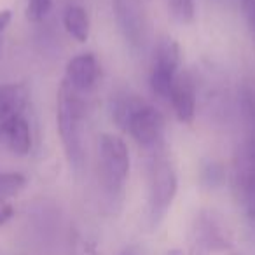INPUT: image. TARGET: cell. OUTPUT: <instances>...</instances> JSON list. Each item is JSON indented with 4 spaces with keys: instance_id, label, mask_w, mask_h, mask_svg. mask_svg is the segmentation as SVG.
I'll return each instance as SVG.
<instances>
[{
    "instance_id": "1",
    "label": "cell",
    "mask_w": 255,
    "mask_h": 255,
    "mask_svg": "<svg viewBox=\"0 0 255 255\" xmlns=\"http://www.w3.org/2000/svg\"><path fill=\"white\" fill-rule=\"evenodd\" d=\"M82 117H84V105L81 96L63 81V84L58 89L56 98V124L65 157L74 171H81L86 161Z\"/></svg>"
},
{
    "instance_id": "2",
    "label": "cell",
    "mask_w": 255,
    "mask_h": 255,
    "mask_svg": "<svg viewBox=\"0 0 255 255\" xmlns=\"http://www.w3.org/2000/svg\"><path fill=\"white\" fill-rule=\"evenodd\" d=\"M129 150L121 136L103 133L98 140V180L110 205L121 203L129 177Z\"/></svg>"
},
{
    "instance_id": "3",
    "label": "cell",
    "mask_w": 255,
    "mask_h": 255,
    "mask_svg": "<svg viewBox=\"0 0 255 255\" xmlns=\"http://www.w3.org/2000/svg\"><path fill=\"white\" fill-rule=\"evenodd\" d=\"M178 191V178L170 161L156 159L150 166L149 180V220L150 226L157 227L170 206L173 205Z\"/></svg>"
},
{
    "instance_id": "4",
    "label": "cell",
    "mask_w": 255,
    "mask_h": 255,
    "mask_svg": "<svg viewBox=\"0 0 255 255\" xmlns=\"http://www.w3.org/2000/svg\"><path fill=\"white\" fill-rule=\"evenodd\" d=\"M112 11L117 28L133 49L145 46L147 25L143 19V5L136 0H112Z\"/></svg>"
},
{
    "instance_id": "5",
    "label": "cell",
    "mask_w": 255,
    "mask_h": 255,
    "mask_svg": "<svg viewBox=\"0 0 255 255\" xmlns=\"http://www.w3.org/2000/svg\"><path fill=\"white\" fill-rule=\"evenodd\" d=\"M192 247L199 254H210L229 247V231L213 212H201L192 226Z\"/></svg>"
},
{
    "instance_id": "6",
    "label": "cell",
    "mask_w": 255,
    "mask_h": 255,
    "mask_svg": "<svg viewBox=\"0 0 255 255\" xmlns=\"http://www.w3.org/2000/svg\"><path fill=\"white\" fill-rule=\"evenodd\" d=\"M128 133L135 138V142L143 149H156L163 142L164 135V117L152 105H143L133 116L128 126Z\"/></svg>"
},
{
    "instance_id": "7",
    "label": "cell",
    "mask_w": 255,
    "mask_h": 255,
    "mask_svg": "<svg viewBox=\"0 0 255 255\" xmlns=\"http://www.w3.org/2000/svg\"><path fill=\"white\" fill-rule=\"evenodd\" d=\"M100 77V63L95 54L82 53L74 56L65 68V82L77 93L95 88Z\"/></svg>"
},
{
    "instance_id": "8",
    "label": "cell",
    "mask_w": 255,
    "mask_h": 255,
    "mask_svg": "<svg viewBox=\"0 0 255 255\" xmlns=\"http://www.w3.org/2000/svg\"><path fill=\"white\" fill-rule=\"evenodd\" d=\"M170 102L177 119L184 124H191L196 117V93L194 86L187 77L177 75L173 89L170 93Z\"/></svg>"
},
{
    "instance_id": "9",
    "label": "cell",
    "mask_w": 255,
    "mask_h": 255,
    "mask_svg": "<svg viewBox=\"0 0 255 255\" xmlns=\"http://www.w3.org/2000/svg\"><path fill=\"white\" fill-rule=\"evenodd\" d=\"M0 138L7 142L9 149L14 154L26 156L32 149V133H30L28 121L19 114V116H14L2 123L0 124Z\"/></svg>"
},
{
    "instance_id": "10",
    "label": "cell",
    "mask_w": 255,
    "mask_h": 255,
    "mask_svg": "<svg viewBox=\"0 0 255 255\" xmlns=\"http://www.w3.org/2000/svg\"><path fill=\"white\" fill-rule=\"evenodd\" d=\"M28 91L23 84H0V124L19 116Z\"/></svg>"
},
{
    "instance_id": "11",
    "label": "cell",
    "mask_w": 255,
    "mask_h": 255,
    "mask_svg": "<svg viewBox=\"0 0 255 255\" xmlns=\"http://www.w3.org/2000/svg\"><path fill=\"white\" fill-rule=\"evenodd\" d=\"M145 103L138 98L136 95H129V93H117L112 96L110 102V112H112V119L119 128H123L124 131H128V126L131 123L133 116L138 112Z\"/></svg>"
},
{
    "instance_id": "12",
    "label": "cell",
    "mask_w": 255,
    "mask_h": 255,
    "mask_svg": "<svg viewBox=\"0 0 255 255\" xmlns=\"http://www.w3.org/2000/svg\"><path fill=\"white\" fill-rule=\"evenodd\" d=\"M63 26L72 39L81 44L86 42L89 39V32H91L88 11L79 4H70L63 12Z\"/></svg>"
},
{
    "instance_id": "13",
    "label": "cell",
    "mask_w": 255,
    "mask_h": 255,
    "mask_svg": "<svg viewBox=\"0 0 255 255\" xmlns=\"http://www.w3.org/2000/svg\"><path fill=\"white\" fill-rule=\"evenodd\" d=\"M178 67H180V46L173 39H163L157 46L154 68L177 75Z\"/></svg>"
},
{
    "instance_id": "14",
    "label": "cell",
    "mask_w": 255,
    "mask_h": 255,
    "mask_svg": "<svg viewBox=\"0 0 255 255\" xmlns=\"http://www.w3.org/2000/svg\"><path fill=\"white\" fill-rule=\"evenodd\" d=\"M168 12L180 25H191L196 18L194 0H166Z\"/></svg>"
},
{
    "instance_id": "15",
    "label": "cell",
    "mask_w": 255,
    "mask_h": 255,
    "mask_svg": "<svg viewBox=\"0 0 255 255\" xmlns=\"http://www.w3.org/2000/svg\"><path fill=\"white\" fill-rule=\"evenodd\" d=\"M26 185V177L18 171H2L0 173V198L9 199L19 194Z\"/></svg>"
},
{
    "instance_id": "16",
    "label": "cell",
    "mask_w": 255,
    "mask_h": 255,
    "mask_svg": "<svg viewBox=\"0 0 255 255\" xmlns=\"http://www.w3.org/2000/svg\"><path fill=\"white\" fill-rule=\"evenodd\" d=\"M53 0H28L26 4V19L32 23H40L47 18Z\"/></svg>"
},
{
    "instance_id": "17",
    "label": "cell",
    "mask_w": 255,
    "mask_h": 255,
    "mask_svg": "<svg viewBox=\"0 0 255 255\" xmlns=\"http://www.w3.org/2000/svg\"><path fill=\"white\" fill-rule=\"evenodd\" d=\"M224 180V168L222 164L215 161H208L201 168V182L208 187H215Z\"/></svg>"
},
{
    "instance_id": "18",
    "label": "cell",
    "mask_w": 255,
    "mask_h": 255,
    "mask_svg": "<svg viewBox=\"0 0 255 255\" xmlns=\"http://www.w3.org/2000/svg\"><path fill=\"white\" fill-rule=\"evenodd\" d=\"M70 255H98L95 243L79 233H74L70 238Z\"/></svg>"
},
{
    "instance_id": "19",
    "label": "cell",
    "mask_w": 255,
    "mask_h": 255,
    "mask_svg": "<svg viewBox=\"0 0 255 255\" xmlns=\"http://www.w3.org/2000/svg\"><path fill=\"white\" fill-rule=\"evenodd\" d=\"M240 5L248 28L255 35V0H240Z\"/></svg>"
},
{
    "instance_id": "20",
    "label": "cell",
    "mask_w": 255,
    "mask_h": 255,
    "mask_svg": "<svg viewBox=\"0 0 255 255\" xmlns=\"http://www.w3.org/2000/svg\"><path fill=\"white\" fill-rule=\"evenodd\" d=\"M12 215H14V208H12V205L7 201V199L0 198V226L7 224L9 220L12 219Z\"/></svg>"
},
{
    "instance_id": "21",
    "label": "cell",
    "mask_w": 255,
    "mask_h": 255,
    "mask_svg": "<svg viewBox=\"0 0 255 255\" xmlns=\"http://www.w3.org/2000/svg\"><path fill=\"white\" fill-rule=\"evenodd\" d=\"M12 19V12L9 11V9H4V11H0V33L4 32L5 28L9 26V23H11Z\"/></svg>"
},
{
    "instance_id": "22",
    "label": "cell",
    "mask_w": 255,
    "mask_h": 255,
    "mask_svg": "<svg viewBox=\"0 0 255 255\" xmlns=\"http://www.w3.org/2000/svg\"><path fill=\"white\" fill-rule=\"evenodd\" d=\"M164 255H187L184 250H180V248H171V250H168Z\"/></svg>"
},
{
    "instance_id": "23",
    "label": "cell",
    "mask_w": 255,
    "mask_h": 255,
    "mask_svg": "<svg viewBox=\"0 0 255 255\" xmlns=\"http://www.w3.org/2000/svg\"><path fill=\"white\" fill-rule=\"evenodd\" d=\"M136 2H138V4H140V5H145V4H147V2H149V0H136Z\"/></svg>"
}]
</instances>
